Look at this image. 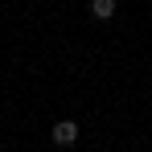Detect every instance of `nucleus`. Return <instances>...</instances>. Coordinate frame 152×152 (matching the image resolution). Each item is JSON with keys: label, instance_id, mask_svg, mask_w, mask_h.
<instances>
[{"label": "nucleus", "instance_id": "f257e3e1", "mask_svg": "<svg viewBox=\"0 0 152 152\" xmlns=\"http://www.w3.org/2000/svg\"><path fill=\"white\" fill-rule=\"evenodd\" d=\"M50 140L58 144V148H70V144L78 140V124H74V119H62V124H53Z\"/></svg>", "mask_w": 152, "mask_h": 152}, {"label": "nucleus", "instance_id": "f03ea898", "mask_svg": "<svg viewBox=\"0 0 152 152\" xmlns=\"http://www.w3.org/2000/svg\"><path fill=\"white\" fill-rule=\"evenodd\" d=\"M115 8H119V0H91V17L95 21H111Z\"/></svg>", "mask_w": 152, "mask_h": 152}]
</instances>
